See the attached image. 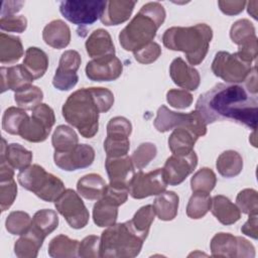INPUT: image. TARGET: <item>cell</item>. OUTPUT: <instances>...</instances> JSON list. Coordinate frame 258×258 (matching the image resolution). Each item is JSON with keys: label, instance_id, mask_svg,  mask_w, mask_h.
Here are the masks:
<instances>
[{"label": "cell", "instance_id": "1", "mask_svg": "<svg viewBox=\"0 0 258 258\" xmlns=\"http://www.w3.org/2000/svg\"><path fill=\"white\" fill-rule=\"evenodd\" d=\"M196 110L207 125L232 120L253 130L257 126V96L240 85L217 84L199 97Z\"/></svg>", "mask_w": 258, "mask_h": 258}, {"label": "cell", "instance_id": "2", "mask_svg": "<svg viewBox=\"0 0 258 258\" xmlns=\"http://www.w3.org/2000/svg\"><path fill=\"white\" fill-rule=\"evenodd\" d=\"M113 104L114 95L109 89L82 88L69 96L61 112L64 120L83 137L92 138L99 129V114L108 112Z\"/></svg>", "mask_w": 258, "mask_h": 258}, {"label": "cell", "instance_id": "3", "mask_svg": "<svg viewBox=\"0 0 258 258\" xmlns=\"http://www.w3.org/2000/svg\"><path fill=\"white\" fill-rule=\"evenodd\" d=\"M165 16V9L159 2L144 4L119 33L120 45L132 52L142 48L154 39Z\"/></svg>", "mask_w": 258, "mask_h": 258}, {"label": "cell", "instance_id": "4", "mask_svg": "<svg viewBox=\"0 0 258 258\" xmlns=\"http://www.w3.org/2000/svg\"><path fill=\"white\" fill-rule=\"evenodd\" d=\"M212 38V28L206 23H198L192 26L167 28L162 35V43L170 50L182 51L192 67L205 59Z\"/></svg>", "mask_w": 258, "mask_h": 258}, {"label": "cell", "instance_id": "5", "mask_svg": "<svg viewBox=\"0 0 258 258\" xmlns=\"http://www.w3.org/2000/svg\"><path fill=\"white\" fill-rule=\"evenodd\" d=\"M100 239V257L103 258L136 257L144 242V239L133 229L130 221L107 227Z\"/></svg>", "mask_w": 258, "mask_h": 258}, {"label": "cell", "instance_id": "6", "mask_svg": "<svg viewBox=\"0 0 258 258\" xmlns=\"http://www.w3.org/2000/svg\"><path fill=\"white\" fill-rule=\"evenodd\" d=\"M17 178L22 187L45 202H55L66 189L61 179L38 164H32L20 170Z\"/></svg>", "mask_w": 258, "mask_h": 258}, {"label": "cell", "instance_id": "7", "mask_svg": "<svg viewBox=\"0 0 258 258\" xmlns=\"http://www.w3.org/2000/svg\"><path fill=\"white\" fill-rule=\"evenodd\" d=\"M153 124L156 130L161 133L175 128H185L198 137L207 134V124L197 110L180 113L171 111L166 106L161 105L157 110Z\"/></svg>", "mask_w": 258, "mask_h": 258}, {"label": "cell", "instance_id": "8", "mask_svg": "<svg viewBox=\"0 0 258 258\" xmlns=\"http://www.w3.org/2000/svg\"><path fill=\"white\" fill-rule=\"evenodd\" d=\"M54 122L53 110L48 105L41 103L32 109L31 117L24 122L18 135L29 142H43L48 137Z\"/></svg>", "mask_w": 258, "mask_h": 258}, {"label": "cell", "instance_id": "9", "mask_svg": "<svg viewBox=\"0 0 258 258\" xmlns=\"http://www.w3.org/2000/svg\"><path fill=\"white\" fill-rule=\"evenodd\" d=\"M251 64L244 61L237 52L218 51L212 62V72L228 84L245 82L251 72Z\"/></svg>", "mask_w": 258, "mask_h": 258}, {"label": "cell", "instance_id": "10", "mask_svg": "<svg viewBox=\"0 0 258 258\" xmlns=\"http://www.w3.org/2000/svg\"><path fill=\"white\" fill-rule=\"evenodd\" d=\"M107 1H61L59 11L61 15L76 25H89L101 18Z\"/></svg>", "mask_w": 258, "mask_h": 258}, {"label": "cell", "instance_id": "11", "mask_svg": "<svg viewBox=\"0 0 258 258\" xmlns=\"http://www.w3.org/2000/svg\"><path fill=\"white\" fill-rule=\"evenodd\" d=\"M56 211L66 219L73 229H82L87 226L90 214L80 195L72 188H67L54 202Z\"/></svg>", "mask_w": 258, "mask_h": 258}, {"label": "cell", "instance_id": "12", "mask_svg": "<svg viewBox=\"0 0 258 258\" xmlns=\"http://www.w3.org/2000/svg\"><path fill=\"white\" fill-rule=\"evenodd\" d=\"M210 247L214 257H255V248L247 239L230 233H217Z\"/></svg>", "mask_w": 258, "mask_h": 258}, {"label": "cell", "instance_id": "13", "mask_svg": "<svg viewBox=\"0 0 258 258\" xmlns=\"http://www.w3.org/2000/svg\"><path fill=\"white\" fill-rule=\"evenodd\" d=\"M128 186L130 196L133 199L141 200L163 192L166 189L167 182L162 168H156L149 172H143L142 170L135 172Z\"/></svg>", "mask_w": 258, "mask_h": 258}, {"label": "cell", "instance_id": "14", "mask_svg": "<svg viewBox=\"0 0 258 258\" xmlns=\"http://www.w3.org/2000/svg\"><path fill=\"white\" fill-rule=\"evenodd\" d=\"M232 41L239 46L237 54L246 62L252 63L258 54L257 36L255 27L248 19L237 20L230 29Z\"/></svg>", "mask_w": 258, "mask_h": 258}, {"label": "cell", "instance_id": "15", "mask_svg": "<svg viewBox=\"0 0 258 258\" xmlns=\"http://www.w3.org/2000/svg\"><path fill=\"white\" fill-rule=\"evenodd\" d=\"M95 159V150L89 144H77L68 151H54L53 160L57 167L66 171H74L92 165Z\"/></svg>", "mask_w": 258, "mask_h": 258}, {"label": "cell", "instance_id": "16", "mask_svg": "<svg viewBox=\"0 0 258 258\" xmlns=\"http://www.w3.org/2000/svg\"><path fill=\"white\" fill-rule=\"evenodd\" d=\"M198 156L195 151L186 155L169 156L162 168L164 178L169 185H177L181 183L197 167Z\"/></svg>", "mask_w": 258, "mask_h": 258}, {"label": "cell", "instance_id": "17", "mask_svg": "<svg viewBox=\"0 0 258 258\" xmlns=\"http://www.w3.org/2000/svg\"><path fill=\"white\" fill-rule=\"evenodd\" d=\"M123 71L121 60L115 54L93 58L86 66V76L94 82H110L117 80Z\"/></svg>", "mask_w": 258, "mask_h": 258}, {"label": "cell", "instance_id": "18", "mask_svg": "<svg viewBox=\"0 0 258 258\" xmlns=\"http://www.w3.org/2000/svg\"><path fill=\"white\" fill-rule=\"evenodd\" d=\"M169 75L176 86L186 91H196L201 83L198 70L187 64L181 57L172 60L169 67Z\"/></svg>", "mask_w": 258, "mask_h": 258}, {"label": "cell", "instance_id": "19", "mask_svg": "<svg viewBox=\"0 0 258 258\" xmlns=\"http://www.w3.org/2000/svg\"><path fill=\"white\" fill-rule=\"evenodd\" d=\"M105 168L107 170L110 183L129 185L130 180L135 174V166L131 157L128 155L107 157L105 161Z\"/></svg>", "mask_w": 258, "mask_h": 258}, {"label": "cell", "instance_id": "20", "mask_svg": "<svg viewBox=\"0 0 258 258\" xmlns=\"http://www.w3.org/2000/svg\"><path fill=\"white\" fill-rule=\"evenodd\" d=\"M1 93L7 90L20 92L32 86L33 78L24 69L23 64L12 67H1Z\"/></svg>", "mask_w": 258, "mask_h": 258}, {"label": "cell", "instance_id": "21", "mask_svg": "<svg viewBox=\"0 0 258 258\" xmlns=\"http://www.w3.org/2000/svg\"><path fill=\"white\" fill-rule=\"evenodd\" d=\"M45 236L30 225L29 229L14 244V253L19 258H35L41 248Z\"/></svg>", "mask_w": 258, "mask_h": 258}, {"label": "cell", "instance_id": "22", "mask_svg": "<svg viewBox=\"0 0 258 258\" xmlns=\"http://www.w3.org/2000/svg\"><path fill=\"white\" fill-rule=\"evenodd\" d=\"M135 4V1H107L100 20L107 26L119 25L130 18Z\"/></svg>", "mask_w": 258, "mask_h": 258}, {"label": "cell", "instance_id": "23", "mask_svg": "<svg viewBox=\"0 0 258 258\" xmlns=\"http://www.w3.org/2000/svg\"><path fill=\"white\" fill-rule=\"evenodd\" d=\"M42 38L44 42L52 48L61 49L70 44L71 29L64 21L55 19L44 26Z\"/></svg>", "mask_w": 258, "mask_h": 258}, {"label": "cell", "instance_id": "24", "mask_svg": "<svg viewBox=\"0 0 258 258\" xmlns=\"http://www.w3.org/2000/svg\"><path fill=\"white\" fill-rule=\"evenodd\" d=\"M87 53L93 58L115 54V46L110 33L102 28L94 30L85 43Z\"/></svg>", "mask_w": 258, "mask_h": 258}, {"label": "cell", "instance_id": "25", "mask_svg": "<svg viewBox=\"0 0 258 258\" xmlns=\"http://www.w3.org/2000/svg\"><path fill=\"white\" fill-rule=\"evenodd\" d=\"M0 158H4L14 169L23 170L28 167L32 161V152L19 143L7 144L4 138L1 139Z\"/></svg>", "mask_w": 258, "mask_h": 258}, {"label": "cell", "instance_id": "26", "mask_svg": "<svg viewBox=\"0 0 258 258\" xmlns=\"http://www.w3.org/2000/svg\"><path fill=\"white\" fill-rule=\"evenodd\" d=\"M212 214L223 225H232L240 220L241 212L227 197L218 195L212 198Z\"/></svg>", "mask_w": 258, "mask_h": 258}, {"label": "cell", "instance_id": "27", "mask_svg": "<svg viewBox=\"0 0 258 258\" xmlns=\"http://www.w3.org/2000/svg\"><path fill=\"white\" fill-rule=\"evenodd\" d=\"M106 185L104 178L100 174L89 173L78 180L77 190L80 196L87 200L98 201L103 197Z\"/></svg>", "mask_w": 258, "mask_h": 258}, {"label": "cell", "instance_id": "28", "mask_svg": "<svg viewBox=\"0 0 258 258\" xmlns=\"http://www.w3.org/2000/svg\"><path fill=\"white\" fill-rule=\"evenodd\" d=\"M179 198L174 191H163L155 198L153 202V209L155 215L161 221H171L177 215Z\"/></svg>", "mask_w": 258, "mask_h": 258}, {"label": "cell", "instance_id": "29", "mask_svg": "<svg viewBox=\"0 0 258 258\" xmlns=\"http://www.w3.org/2000/svg\"><path fill=\"white\" fill-rule=\"evenodd\" d=\"M198 138L188 129L175 128L168 137V147L172 154L186 155L194 151V146Z\"/></svg>", "mask_w": 258, "mask_h": 258}, {"label": "cell", "instance_id": "30", "mask_svg": "<svg viewBox=\"0 0 258 258\" xmlns=\"http://www.w3.org/2000/svg\"><path fill=\"white\" fill-rule=\"evenodd\" d=\"M22 64L33 80H37L45 74L48 68V56L42 49L30 46L25 51Z\"/></svg>", "mask_w": 258, "mask_h": 258}, {"label": "cell", "instance_id": "31", "mask_svg": "<svg viewBox=\"0 0 258 258\" xmlns=\"http://www.w3.org/2000/svg\"><path fill=\"white\" fill-rule=\"evenodd\" d=\"M24 50L19 37L5 34H0V62L2 64H11L18 61L23 56Z\"/></svg>", "mask_w": 258, "mask_h": 258}, {"label": "cell", "instance_id": "32", "mask_svg": "<svg viewBox=\"0 0 258 258\" xmlns=\"http://www.w3.org/2000/svg\"><path fill=\"white\" fill-rule=\"evenodd\" d=\"M216 166L222 176L234 177L243 169V158L235 150H226L218 156Z\"/></svg>", "mask_w": 258, "mask_h": 258}, {"label": "cell", "instance_id": "33", "mask_svg": "<svg viewBox=\"0 0 258 258\" xmlns=\"http://www.w3.org/2000/svg\"><path fill=\"white\" fill-rule=\"evenodd\" d=\"M118 218V207L104 198L97 201L93 208L94 223L101 228L114 225Z\"/></svg>", "mask_w": 258, "mask_h": 258}, {"label": "cell", "instance_id": "34", "mask_svg": "<svg viewBox=\"0 0 258 258\" xmlns=\"http://www.w3.org/2000/svg\"><path fill=\"white\" fill-rule=\"evenodd\" d=\"M130 134L119 131H107L104 141V149L107 157H118L127 155L130 148Z\"/></svg>", "mask_w": 258, "mask_h": 258}, {"label": "cell", "instance_id": "35", "mask_svg": "<svg viewBox=\"0 0 258 258\" xmlns=\"http://www.w3.org/2000/svg\"><path fill=\"white\" fill-rule=\"evenodd\" d=\"M80 242L66 235L54 237L48 245V255L53 258H73L78 256Z\"/></svg>", "mask_w": 258, "mask_h": 258}, {"label": "cell", "instance_id": "36", "mask_svg": "<svg viewBox=\"0 0 258 258\" xmlns=\"http://www.w3.org/2000/svg\"><path fill=\"white\" fill-rule=\"evenodd\" d=\"M51 144L54 148V151H68L79 144V137L75 130L70 126L59 125L55 128L52 134Z\"/></svg>", "mask_w": 258, "mask_h": 258}, {"label": "cell", "instance_id": "37", "mask_svg": "<svg viewBox=\"0 0 258 258\" xmlns=\"http://www.w3.org/2000/svg\"><path fill=\"white\" fill-rule=\"evenodd\" d=\"M29 118L24 109L19 107H9L2 117V128L5 132L18 135L24 122Z\"/></svg>", "mask_w": 258, "mask_h": 258}, {"label": "cell", "instance_id": "38", "mask_svg": "<svg viewBox=\"0 0 258 258\" xmlns=\"http://www.w3.org/2000/svg\"><path fill=\"white\" fill-rule=\"evenodd\" d=\"M155 218V212L153 206L146 205L141 207L133 216L132 220H130L131 226L137 232L139 236H141L144 240L146 239L150 226Z\"/></svg>", "mask_w": 258, "mask_h": 258}, {"label": "cell", "instance_id": "39", "mask_svg": "<svg viewBox=\"0 0 258 258\" xmlns=\"http://www.w3.org/2000/svg\"><path fill=\"white\" fill-rule=\"evenodd\" d=\"M212 206V198L207 192H194L189 198L186 206V215L188 218L198 220L202 219Z\"/></svg>", "mask_w": 258, "mask_h": 258}, {"label": "cell", "instance_id": "40", "mask_svg": "<svg viewBox=\"0 0 258 258\" xmlns=\"http://www.w3.org/2000/svg\"><path fill=\"white\" fill-rule=\"evenodd\" d=\"M31 225L46 237L57 228L58 216L53 210H39L34 214Z\"/></svg>", "mask_w": 258, "mask_h": 258}, {"label": "cell", "instance_id": "41", "mask_svg": "<svg viewBox=\"0 0 258 258\" xmlns=\"http://www.w3.org/2000/svg\"><path fill=\"white\" fill-rule=\"evenodd\" d=\"M217 183L215 172L209 167H203L198 170L190 179V188L194 192L210 194Z\"/></svg>", "mask_w": 258, "mask_h": 258}, {"label": "cell", "instance_id": "42", "mask_svg": "<svg viewBox=\"0 0 258 258\" xmlns=\"http://www.w3.org/2000/svg\"><path fill=\"white\" fill-rule=\"evenodd\" d=\"M43 92L36 86H30L25 90L14 94V101L19 108L24 110H32L37 105L41 104Z\"/></svg>", "mask_w": 258, "mask_h": 258}, {"label": "cell", "instance_id": "43", "mask_svg": "<svg viewBox=\"0 0 258 258\" xmlns=\"http://www.w3.org/2000/svg\"><path fill=\"white\" fill-rule=\"evenodd\" d=\"M32 219L30 216L22 211L11 212L5 221L6 230L12 235H22L30 227Z\"/></svg>", "mask_w": 258, "mask_h": 258}, {"label": "cell", "instance_id": "44", "mask_svg": "<svg viewBox=\"0 0 258 258\" xmlns=\"http://www.w3.org/2000/svg\"><path fill=\"white\" fill-rule=\"evenodd\" d=\"M236 206L241 213L246 215H257L258 213V194L253 188L241 190L236 198Z\"/></svg>", "mask_w": 258, "mask_h": 258}, {"label": "cell", "instance_id": "45", "mask_svg": "<svg viewBox=\"0 0 258 258\" xmlns=\"http://www.w3.org/2000/svg\"><path fill=\"white\" fill-rule=\"evenodd\" d=\"M157 149L155 144L151 142L141 143L133 152L131 159L135 168L142 169L146 167L150 161L156 156Z\"/></svg>", "mask_w": 258, "mask_h": 258}, {"label": "cell", "instance_id": "46", "mask_svg": "<svg viewBox=\"0 0 258 258\" xmlns=\"http://www.w3.org/2000/svg\"><path fill=\"white\" fill-rule=\"evenodd\" d=\"M17 196V185L14 178L0 180V208L7 211L14 203Z\"/></svg>", "mask_w": 258, "mask_h": 258}, {"label": "cell", "instance_id": "47", "mask_svg": "<svg viewBox=\"0 0 258 258\" xmlns=\"http://www.w3.org/2000/svg\"><path fill=\"white\" fill-rule=\"evenodd\" d=\"M100 237L96 235H89L85 237L79 244L78 256L83 258H97L100 257Z\"/></svg>", "mask_w": 258, "mask_h": 258}, {"label": "cell", "instance_id": "48", "mask_svg": "<svg viewBox=\"0 0 258 258\" xmlns=\"http://www.w3.org/2000/svg\"><path fill=\"white\" fill-rule=\"evenodd\" d=\"M128 195H129L128 185L109 183L108 185H106L105 192L102 198L106 199L107 201L119 207L127 201Z\"/></svg>", "mask_w": 258, "mask_h": 258}, {"label": "cell", "instance_id": "49", "mask_svg": "<svg viewBox=\"0 0 258 258\" xmlns=\"http://www.w3.org/2000/svg\"><path fill=\"white\" fill-rule=\"evenodd\" d=\"M81 55L77 50H66L64 52H62L59 58L58 67L56 70L68 74H77V71L81 66Z\"/></svg>", "mask_w": 258, "mask_h": 258}, {"label": "cell", "instance_id": "50", "mask_svg": "<svg viewBox=\"0 0 258 258\" xmlns=\"http://www.w3.org/2000/svg\"><path fill=\"white\" fill-rule=\"evenodd\" d=\"M135 59L143 64L154 62L161 54V47L158 43L151 41L142 48L133 52Z\"/></svg>", "mask_w": 258, "mask_h": 258}, {"label": "cell", "instance_id": "51", "mask_svg": "<svg viewBox=\"0 0 258 258\" xmlns=\"http://www.w3.org/2000/svg\"><path fill=\"white\" fill-rule=\"evenodd\" d=\"M167 103L176 109H185L192 103V95L186 90L171 89L166 93Z\"/></svg>", "mask_w": 258, "mask_h": 258}, {"label": "cell", "instance_id": "52", "mask_svg": "<svg viewBox=\"0 0 258 258\" xmlns=\"http://www.w3.org/2000/svg\"><path fill=\"white\" fill-rule=\"evenodd\" d=\"M27 27V19L23 15H10L1 17L0 28L8 32H23Z\"/></svg>", "mask_w": 258, "mask_h": 258}, {"label": "cell", "instance_id": "53", "mask_svg": "<svg viewBox=\"0 0 258 258\" xmlns=\"http://www.w3.org/2000/svg\"><path fill=\"white\" fill-rule=\"evenodd\" d=\"M78 81V74H68L56 70L52 79V85L59 91H69L77 85Z\"/></svg>", "mask_w": 258, "mask_h": 258}, {"label": "cell", "instance_id": "54", "mask_svg": "<svg viewBox=\"0 0 258 258\" xmlns=\"http://www.w3.org/2000/svg\"><path fill=\"white\" fill-rule=\"evenodd\" d=\"M247 2L246 1H218V5L220 7V10L226 14V15H237L241 13Z\"/></svg>", "mask_w": 258, "mask_h": 258}, {"label": "cell", "instance_id": "55", "mask_svg": "<svg viewBox=\"0 0 258 258\" xmlns=\"http://www.w3.org/2000/svg\"><path fill=\"white\" fill-rule=\"evenodd\" d=\"M257 225H258L257 215H250L247 222L242 226L241 232L243 234H245V235H247V236L256 240L257 237H258Z\"/></svg>", "mask_w": 258, "mask_h": 258}, {"label": "cell", "instance_id": "56", "mask_svg": "<svg viewBox=\"0 0 258 258\" xmlns=\"http://www.w3.org/2000/svg\"><path fill=\"white\" fill-rule=\"evenodd\" d=\"M23 4L24 3L21 1H4L2 3L1 17L15 15L18 11L21 10Z\"/></svg>", "mask_w": 258, "mask_h": 258}, {"label": "cell", "instance_id": "57", "mask_svg": "<svg viewBox=\"0 0 258 258\" xmlns=\"http://www.w3.org/2000/svg\"><path fill=\"white\" fill-rule=\"evenodd\" d=\"M245 89L254 96H257V91H258V87H257V73H256V67H253V69H251V72L249 74V76L247 77V79L245 80Z\"/></svg>", "mask_w": 258, "mask_h": 258}, {"label": "cell", "instance_id": "58", "mask_svg": "<svg viewBox=\"0 0 258 258\" xmlns=\"http://www.w3.org/2000/svg\"><path fill=\"white\" fill-rule=\"evenodd\" d=\"M14 168L4 159L0 158V180L13 178Z\"/></svg>", "mask_w": 258, "mask_h": 258}, {"label": "cell", "instance_id": "59", "mask_svg": "<svg viewBox=\"0 0 258 258\" xmlns=\"http://www.w3.org/2000/svg\"><path fill=\"white\" fill-rule=\"evenodd\" d=\"M247 4H248V13L254 19H257V5H258V2L257 1H250V2H247Z\"/></svg>", "mask_w": 258, "mask_h": 258}]
</instances>
